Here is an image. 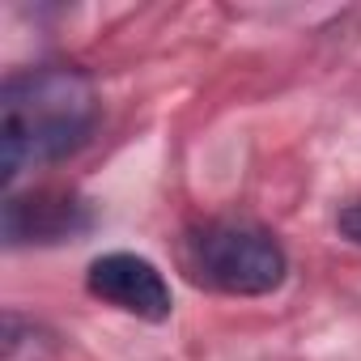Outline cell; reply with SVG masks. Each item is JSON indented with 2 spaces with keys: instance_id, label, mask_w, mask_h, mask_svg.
I'll return each instance as SVG.
<instances>
[{
  "instance_id": "cell-1",
  "label": "cell",
  "mask_w": 361,
  "mask_h": 361,
  "mask_svg": "<svg viewBox=\"0 0 361 361\" xmlns=\"http://www.w3.org/2000/svg\"><path fill=\"white\" fill-rule=\"evenodd\" d=\"M94 81L68 64L9 73L0 85V174L13 188L26 170L73 157L98 128Z\"/></svg>"
},
{
  "instance_id": "cell-5",
  "label": "cell",
  "mask_w": 361,
  "mask_h": 361,
  "mask_svg": "<svg viewBox=\"0 0 361 361\" xmlns=\"http://www.w3.org/2000/svg\"><path fill=\"white\" fill-rule=\"evenodd\" d=\"M336 230H340V238H344V243L361 247V196H357V200H348V204L336 213Z\"/></svg>"
},
{
  "instance_id": "cell-2",
  "label": "cell",
  "mask_w": 361,
  "mask_h": 361,
  "mask_svg": "<svg viewBox=\"0 0 361 361\" xmlns=\"http://www.w3.org/2000/svg\"><path fill=\"white\" fill-rule=\"evenodd\" d=\"M178 268L196 289L221 298H264L289 276L281 238L243 217H200L178 234Z\"/></svg>"
},
{
  "instance_id": "cell-4",
  "label": "cell",
  "mask_w": 361,
  "mask_h": 361,
  "mask_svg": "<svg viewBox=\"0 0 361 361\" xmlns=\"http://www.w3.org/2000/svg\"><path fill=\"white\" fill-rule=\"evenodd\" d=\"M94 230V209L68 188H35L5 200V247H56Z\"/></svg>"
},
{
  "instance_id": "cell-3",
  "label": "cell",
  "mask_w": 361,
  "mask_h": 361,
  "mask_svg": "<svg viewBox=\"0 0 361 361\" xmlns=\"http://www.w3.org/2000/svg\"><path fill=\"white\" fill-rule=\"evenodd\" d=\"M85 293L140 323H166L174 314V293L166 272L136 251H102L85 268Z\"/></svg>"
}]
</instances>
